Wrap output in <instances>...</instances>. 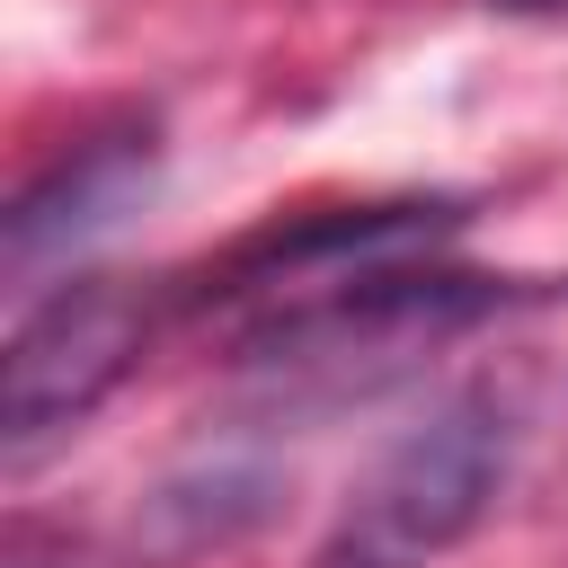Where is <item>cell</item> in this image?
Segmentation results:
<instances>
[{
  "mask_svg": "<svg viewBox=\"0 0 568 568\" xmlns=\"http://www.w3.org/2000/svg\"><path fill=\"white\" fill-rule=\"evenodd\" d=\"M142 337H151V302L106 284V275H80V284L44 293L18 320V337H9V382H0V444H9V462L53 444L62 426H80L133 373Z\"/></svg>",
  "mask_w": 568,
  "mask_h": 568,
  "instance_id": "2",
  "label": "cell"
},
{
  "mask_svg": "<svg viewBox=\"0 0 568 568\" xmlns=\"http://www.w3.org/2000/svg\"><path fill=\"white\" fill-rule=\"evenodd\" d=\"M151 178H160V142H151V133H98V142H80L71 160H53V169L9 204V240H0L9 275L36 284L44 266H62V257H80L89 240H106V231L151 195Z\"/></svg>",
  "mask_w": 568,
  "mask_h": 568,
  "instance_id": "3",
  "label": "cell"
},
{
  "mask_svg": "<svg viewBox=\"0 0 568 568\" xmlns=\"http://www.w3.org/2000/svg\"><path fill=\"white\" fill-rule=\"evenodd\" d=\"M506 462H515V417L506 399L470 390V399H444L426 426H408L346 497V515L328 524L320 559L311 568H426L444 559L506 488Z\"/></svg>",
  "mask_w": 568,
  "mask_h": 568,
  "instance_id": "1",
  "label": "cell"
}]
</instances>
